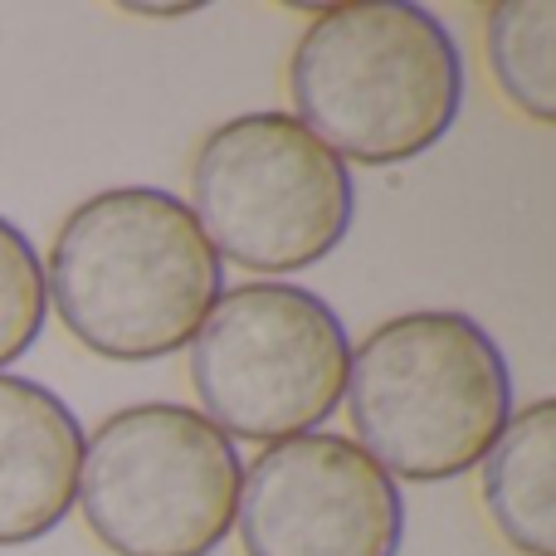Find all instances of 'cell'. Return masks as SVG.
Here are the masks:
<instances>
[{"instance_id":"cell-1","label":"cell","mask_w":556,"mask_h":556,"mask_svg":"<svg viewBox=\"0 0 556 556\" xmlns=\"http://www.w3.org/2000/svg\"><path fill=\"white\" fill-rule=\"evenodd\" d=\"M45 293L64 332L108 362H162L191 346L225 293V264L181 195L113 186L64 215Z\"/></svg>"},{"instance_id":"cell-2","label":"cell","mask_w":556,"mask_h":556,"mask_svg":"<svg viewBox=\"0 0 556 556\" xmlns=\"http://www.w3.org/2000/svg\"><path fill=\"white\" fill-rule=\"evenodd\" d=\"M298 123L356 166H401L450 137L464 59L450 25L410 0L323 5L288 54Z\"/></svg>"},{"instance_id":"cell-3","label":"cell","mask_w":556,"mask_h":556,"mask_svg":"<svg viewBox=\"0 0 556 556\" xmlns=\"http://www.w3.org/2000/svg\"><path fill=\"white\" fill-rule=\"evenodd\" d=\"M342 405L356 444L391 479L440 483L493 450L513 415V376L479 317L420 307L352 346Z\"/></svg>"},{"instance_id":"cell-4","label":"cell","mask_w":556,"mask_h":556,"mask_svg":"<svg viewBox=\"0 0 556 556\" xmlns=\"http://www.w3.org/2000/svg\"><path fill=\"white\" fill-rule=\"evenodd\" d=\"M240 454L195 405L142 401L84 440L78 498L113 556H211L235 528Z\"/></svg>"},{"instance_id":"cell-5","label":"cell","mask_w":556,"mask_h":556,"mask_svg":"<svg viewBox=\"0 0 556 556\" xmlns=\"http://www.w3.org/2000/svg\"><path fill=\"white\" fill-rule=\"evenodd\" d=\"M186 352L195 410L225 440L278 444L342 405L352 337L317 293L254 278L215 298Z\"/></svg>"},{"instance_id":"cell-6","label":"cell","mask_w":556,"mask_h":556,"mask_svg":"<svg viewBox=\"0 0 556 556\" xmlns=\"http://www.w3.org/2000/svg\"><path fill=\"white\" fill-rule=\"evenodd\" d=\"M186 211L220 264L298 274L346 240L356 186L293 113H240L195 147Z\"/></svg>"},{"instance_id":"cell-7","label":"cell","mask_w":556,"mask_h":556,"mask_svg":"<svg viewBox=\"0 0 556 556\" xmlns=\"http://www.w3.org/2000/svg\"><path fill=\"white\" fill-rule=\"evenodd\" d=\"M230 532L244 556H395L405 498L356 440L307 430L254 454Z\"/></svg>"},{"instance_id":"cell-8","label":"cell","mask_w":556,"mask_h":556,"mask_svg":"<svg viewBox=\"0 0 556 556\" xmlns=\"http://www.w3.org/2000/svg\"><path fill=\"white\" fill-rule=\"evenodd\" d=\"M84 425L49 386L0 371V547L39 542L74 513Z\"/></svg>"},{"instance_id":"cell-9","label":"cell","mask_w":556,"mask_h":556,"mask_svg":"<svg viewBox=\"0 0 556 556\" xmlns=\"http://www.w3.org/2000/svg\"><path fill=\"white\" fill-rule=\"evenodd\" d=\"M483 508L518 556H556V401L508 415L483 454Z\"/></svg>"},{"instance_id":"cell-10","label":"cell","mask_w":556,"mask_h":556,"mask_svg":"<svg viewBox=\"0 0 556 556\" xmlns=\"http://www.w3.org/2000/svg\"><path fill=\"white\" fill-rule=\"evenodd\" d=\"M483 54L498 93L538 127L556 123V5L498 0L483 10Z\"/></svg>"},{"instance_id":"cell-11","label":"cell","mask_w":556,"mask_h":556,"mask_svg":"<svg viewBox=\"0 0 556 556\" xmlns=\"http://www.w3.org/2000/svg\"><path fill=\"white\" fill-rule=\"evenodd\" d=\"M49 293H45V264L20 225L0 215V371L20 362L45 332Z\"/></svg>"},{"instance_id":"cell-12","label":"cell","mask_w":556,"mask_h":556,"mask_svg":"<svg viewBox=\"0 0 556 556\" xmlns=\"http://www.w3.org/2000/svg\"><path fill=\"white\" fill-rule=\"evenodd\" d=\"M195 0H181V5H142V0H127L123 15H137V20H181V15H195Z\"/></svg>"}]
</instances>
